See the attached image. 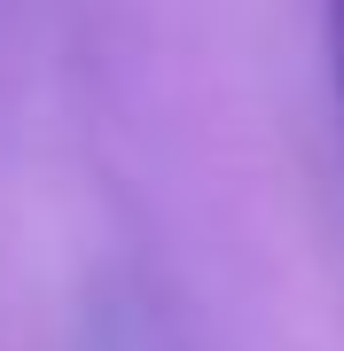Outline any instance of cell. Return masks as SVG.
I'll use <instances>...</instances> for the list:
<instances>
[{
    "label": "cell",
    "mask_w": 344,
    "mask_h": 351,
    "mask_svg": "<svg viewBox=\"0 0 344 351\" xmlns=\"http://www.w3.org/2000/svg\"><path fill=\"white\" fill-rule=\"evenodd\" d=\"M321 24H329V78H336V110H344V0H321Z\"/></svg>",
    "instance_id": "1"
}]
</instances>
